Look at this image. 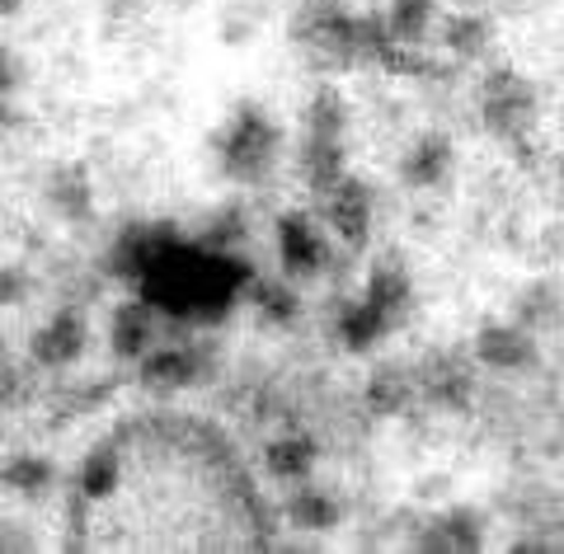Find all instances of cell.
I'll use <instances>...</instances> for the list:
<instances>
[{
	"label": "cell",
	"mask_w": 564,
	"mask_h": 554,
	"mask_svg": "<svg viewBox=\"0 0 564 554\" xmlns=\"http://www.w3.org/2000/svg\"><path fill=\"white\" fill-rule=\"evenodd\" d=\"M0 362H10V348H6V338H0Z\"/></svg>",
	"instance_id": "obj_27"
},
{
	"label": "cell",
	"mask_w": 564,
	"mask_h": 554,
	"mask_svg": "<svg viewBox=\"0 0 564 554\" xmlns=\"http://www.w3.org/2000/svg\"><path fill=\"white\" fill-rule=\"evenodd\" d=\"M43 203L62 226L95 221V178L85 165H52L43 174Z\"/></svg>",
	"instance_id": "obj_7"
},
{
	"label": "cell",
	"mask_w": 564,
	"mask_h": 554,
	"mask_svg": "<svg viewBox=\"0 0 564 554\" xmlns=\"http://www.w3.org/2000/svg\"><path fill=\"white\" fill-rule=\"evenodd\" d=\"M24 85H29L24 52L10 47V43H0V95H14V89H24Z\"/></svg>",
	"instance_id": "obj_22"
},
{
	"label": "cell",
	"mask_w": 564,
	"mask_h": 554,
	"mask_svg": "<svg viewBox=\"0 0 564 554\" xmlns=\"http://www.w3.org/2000/svg\"><path fill=\"white\" fill-rule=\"evenodd\" d=\"M423 24H429V0H395L391 6V33L404 43H414Z\"/></svg>",
	"instance_id": "obj_20"
},
{
	"label": "cell",
	"mask_w": 564,
	"mask_h": 554,
	"mask_svg": "<svg viewBox=\"0 0 564 554\" xmlns=\"http://www.w3.org/2000/svg\"><path fill=\"white\" fill-rule=\"evenodd\" d=\"M282 512H288V522L296 531H334V522H339V503H334V493L311 485V479H302V485H292V493L282 498Z\"/></svg>",
	"instance_id": "obj_14"
},
{
	"label": "cell",
	"mask_w": 564,
	"mask_h": 554,
	"mask_svg": "<svg viewBox=\"0 0 564 554\" xmlns=\"http://www.w3.org/2000/svg\"><path fill=\"white\" fill-rule=\"evenodd\" d=\"M325 221L339 240L362 245L367 226H372V198H367V188L352 184V178H339V184L325 193Z\"/></svg>",
	"instance_id": "obj_10"
},
{
	"label": "cell",
	"mask_w": 564,
	"mask_h": 554,
	"mask_svg": "<svg viewBox=\"0 0 564 554\" xmlns=\"http://www.w3.org/2000/svg\"><path fill=\"white\" fill-rule=\"evenodd\" d=\"M165 325H170V319L155 311L151 301H141L137 292L128 301H118L113 315H109V352H113V362L137 367L141 357L161 344V329Z\"/></svg>",
	"instance_id": "obj_6"
},
{
	"label": "cell",
	"mask_w": 564,
	"mask_h": 554,
	"mask_svg": "<svg viewBox=\"0 0 564 554\" xmlns=\"http://www.w3.org/2000/svg\"><path fill=\"white\" fill-rule=\"evenodd\" d=\"M254 287L250 259L212 249L203 240H184L180 230L155 249L141 268L132 292L151 301L174 329H217L236 315V306Z\"/></svg>",
	"instance_id": "obj_1"
},
{
	"label": "cell",
	"mask_w": 564,
	"mask_h": 554,
	"mask_svg": "<svg viewBox=\"0 0 564 554\" xmlns=\"http://www.w3.org/2000/svg\"><path fill=\"white\" fill-rule=\"evenodd\" d=\"M161 6H174V10H188L193 0H161Z\"/></svg>",
	"instance_id": "obj_26"
},
{
	"label": "cell",
	"mask_w": 564,
	"mask_h": 554,
	"mask_svg": "<svg viewBox=\"0 0 564 554\" xmlns=\"http://www.w3.org/2000/svg\"><path fill=\"white\" fill-rule=\"evenodd\" d=\"M296 165H302L306 188L325 198V193L344 178V141H315V137H306L302 151H296Z\"/></svg>",
	"instance_id": "obj_15"
},
{
	"label": "cell",
	"mask_w": 564,
	"mask_h": 554,
	"mask_svg": "<svg viewBox=\"0 0 564 554\" xmlns=\"http://www.w3.org/2000/svg\"><path fill=\"white\" fill-rule=\"evenodd\" d=\"M344 122H348V113H344V99L334 95V89H321V95L306 104V137L344 141Z\"/></svg>",
	"instance_id": "obj_18"
},
{
	"label": "cell",
	"mask_w": 564,
	"mask_h": 554,
	"mask_svg": "<svg viewBox=\"0 0 564 554\" xmlns=\"http://www.w3.org/2000/svg\"><path fill=\"white\" fill-rule=\"evenodd\" d=\"M315 460H321V446H315L306 433H282L263 446V475H269L273 485H288V489L311 479Z\"/></svg>",
	"instance_id": "obj_11"
},
{
	"label": "cell",
	"mask_w": 564,
	"mask_h": 554,
	"mask_svg": "<svg viewBox=\"0 0 564 554\" xmlns=\"http://www.w3.org/2000/svg\"><path fill=\"white\" fill-rule=\"evenodd\" d=\"M14 122H20V113H14V104H10V95H0V137H6Z\"/></svg>",
	"instance_id": "obj_24"
},
{
	"label": "cell",
	"mask_w": 564,
	"mask_h": 554,
	"mask_svg": "<svg viewBox=\"0 0 564 554\" xmlns=\"http://www.w3.org/2000/svg\"><path fill=\"white\" fill-rule=\"evenodd\" d=\"M198 240L212 249H226V254H240V249L250 245V211H245V203H226L212 211Z\"/></svg>",
	"instance_id": "obj_17"
},
{
	"label": "cell",
	"mask_w": 564,
	"mask_h": 554,
	"mask_svg": "<svg viewBox=\"0 0 564 554\" xmlns=\"http://www.w3.org/2000/svg\"><path fill=\"white\" fill-rule=\"evenodd\" d=\"M386 329H391V319H386L367 296L348 301V306L339 311V338H344V348H352V352H367Z\"/></svg>",
	"instance_id": "obj_16"
},
{
	"label": "cell",
	"mask_w": 564,
	"mask_h": 554,
	"mask_svg": "<svg viewBox=\"0 0 564 554\" xmlns=\"http://www.w3.org/2000/svg\"><path fill=\"white\" fill-rule=\"evenodd\" d=\"M24 0H0V20H10V14H20Z\"/></svg>",
	"instance_id": "obj_25"
},
{
	"label": "cell",
	"mask_w": 564,
	"mask_h": 554,
	"mask_svg": "<svg viewBox=\"0 0 564 554\" xmlns=\"http://www.w3.org/2000/svg\"><path fill=\"white\" fill-rule=\"evenodd\" d=\"M174 236V226H128L122 236L109 245V254H104V273H109L113 282H132L141 278V268L151 263V254L161 249L165 240Z\"/></svg>",
	"instance_id": "obj_9"
},
{
	"label": "cell",
	"mask_w": 564,
	"mask_h": 554,
	"mask_svg": "<svg viewBox=\"0 0 564 554\" xmlns=\"http://www.w3.org/2000/svg\"><path fill=\"white\" fill-rule=\"evenodd\" d=\"M33 292V278L24 263H0V311L20 306V301H29Z\"/></svg>",
	"instance_id": "obj_21"
},
{
	"label": "cell",
	"mask_w": 564,
	"mask_h": 554,
	"mask_svg": "<svg viewBox=\"0 0 564 554\" xmlns=\"http://www.w3.org/2000/svg\"><path fill=\"white\" fill-rule=\"evenodd\" d=\"M122 485V452L118 442H99L76 466V498L80 503H109Z\"/></svg>",
	"instance_id": "obj_12"
},
{
	"label": "cell",
	"mask_w": 564,
	"mask_h": 554,
	"mask_svg": "<svg viewBox=\"0 0 564 554\" xmlns=\"http://www.w3.org/2000/svg\"><path fill=\"white\" fill-rule=\"evenodd\" d=\"M245 306L254 311V319L263 329H292L296 315H302V296H296L292 278H254Z\"/></svg>",
	"instance_id": "obj_13"
},
{
	"label": "cell",
	"mask_w": 564,
	"mask_h": 554,
	"mask_svg": "<svg viewBox=\"0 0 564 554\" xmlns=\"http://www.w3.org/2000/svg\"><path fill=\"white\" fill-rule=\"evenodd\" d=\"M14 395H20V381H14V371H10V362H0V414L14 404Z\"/></svg>",
	"instance_id": "obj_23"
},
{
	"label": "cell",
	"mask_w": 564,
	"mask_h": 554,
	"mask_svg": "<svg viewBox=\"0 0 564 554\" xmlns=\"http://www.w3.org/2000/svg\"><path fill=\"white\" fill-rule=\"evenodd\" d=\"M221 367L217 338L193 334V338H161L147 357L137 362V385L151 395H180V390L207 385Z\"/></svg>",
	"instance_id": "obj_3"
},
{
	"label": "cell",
	"mask_w": 564,
	"mask_h": 554,
	"mask_svg": "<svg viewBox=\"0 0 564 554\" xmlns=\"http://www.w3.org/2000/svg\"><path fill=\"white\" fill-rule=\"evenodd\" d=\"M62 485V470L57 460L43 456V452H10L0 460V489L10 498H24V503H43L52 498V489Z\"/></svg>",
	"instance_id": "obj_8"
},
{
	"label": "cell",
	"mask_w": 564,
	"mask_h": 554,
	"mask_svg": "<svg viewBox=\"0 0 564 554\" xmlns=\"http://www.w3.org/2000/svg\"><path fill=\"white\" fill-rule=\"evenodd\" d=\"M273 245H278L282 278H292V282L321 278V273H325V263H329L325 230L315 226L311 211H282V217L273 221Z\"/></svg>",
	"instance_id": "obj_5"
},
{
	"label": "cell",
	"mask_w": 564,
	"mask_h": 554,
	"mask_svg": "<svg viewBox=\"0 0 564 554\" xmlns=\"http://www.w3.org/2000/svg\"><path fill=\"white\" fill-rule=\"evenodd\" d=\"M278 155H282V128L254 99H240L231 109V118L212 132V160H217V174L236 188H259L263 178L278 170Z\"/></svg>",
	"instance_id": "obj_2"
},
{
	"label": "cell",
	"mask_w": 564,
	"mask_h": 554,
	"mask_svg": "<svg viewBox=\"0 0 564 554\" xmlns=\"http://www.w3.org/2000/svg\"><path fill=\"white\" fill-rule=\"evenodd\" d=\"M85 352H90V319L80 306H57L29 334V362L39 371H52V377L80 367Z\"/></svg>",
	"instance_id": "obj_4"
},
{
	"label": "cell",
	"mask_w": 564,
	"mask_h": 554,
	"mask_svg": "<svg viewBox=\"0 0 564 554\" xmlns=\"http://www.w3.org/2000/svg\"><path fill=\"white\" fill-rule=\"evenodd\" d=\"M443 170H447V141H419V146L410 151V160H404V178L410 184H419V188H429V184H437L443 178Z\"/></svg>",
	"instance_id": "obj_19"
}]
</instances>
